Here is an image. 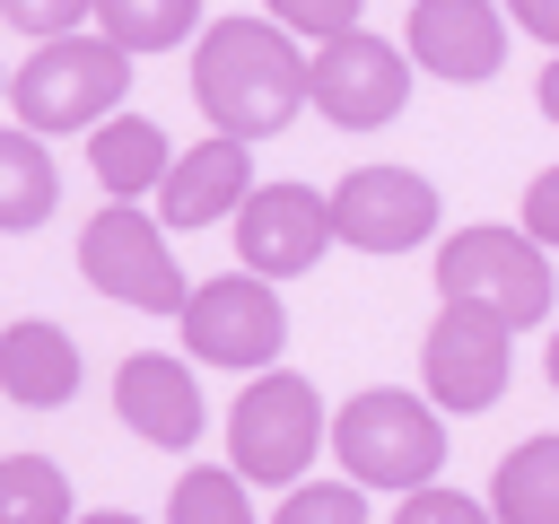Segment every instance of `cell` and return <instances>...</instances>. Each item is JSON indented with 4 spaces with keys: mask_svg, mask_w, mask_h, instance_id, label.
Here are the masks:
<instances>
[{
    "mask_svg": "<svg viewBox=\"0 0 559 524\" xmlns=\"http://www.w3.org/2000/svg\"><path fill=\"white\" fill-rule=\"evenodd\" d=\"M79 524H140V515H122V507H105V515H79Z\"/></svg>",
    "mask_w": 559,
    "mask_h": 524,
    "instance_id": "cell-30",
    "label": "cell"
},
{
    "mask_svg": "<svg viewBox=\"0 0 559 524\" xmlns=\"http://www.w3.org/2000/svg\"><path fill=\"white\" fill-rule=\"evenodd\" d=\"M393 524H498V515H489L480 498H463V489H437V480H428V489H411V498L393 507Z\"/></svg>",
    "mask_w": 559,
    "mask_h": 524,
    "instance_id": "cell-25",
    "label": "cell"
},
{
    "mask_svg": "<svg viewBox=\"0 0 559 524\" xmlns=\"http://www.w3.org/2000/svg\"><path fill=\"white\" fill-rule=\"evenodd\" d=\"M550 245H533L524 227H454L437 245V297L445 306H480L507 332H533L550 314Z\"/></svg>",
    "mask_w": 559,
    "mask_h": 524,
    "instance_id": "cell-4",
    "label": "cell"
},
{
    "mask_svg": "<svg viewBox=\"0 0 559 524\" xmlns=\"http://www.w3.org/2000/svg\"><path fill=\"white\" fill-rule=\"evenodd\" d=\"M524 236H533V245H559V166H542V175L524 183Z\"/></svg>",
    "mask_w": 559,
    "mask_h": 524,
    "instance_id": "cell-26",
    "label": "cell"
},
{
    "mask_svg": "<svg viewBox=\"0 0 559 524\" xmlns=\"http://www.w3.org/2000/svg\"><path fill=\"white\" fill-rule=\"evenodd\" d=\"M323 437H332L323 393L306 376H288V367H262L227 410V472H245L253 489H297L306 463L323 454Z\"/></svg>",
    "mask_w": 559,
    "mask_h": 524,
    "instance_id": "cell-5",
    "label": "cell"
},
{
    "mask_svg": "<svg viewBox=\"0 0 559 524\" xmlns=\"http://www.w3.org/2000/svg\"><path fill=\"white\" fill-rule=\"evenodd\" d=\"M271 524H367V489L358 480H297L271 507Z\"/></svg>",
    "mask_w": 559,
    "mask_h": 524,
    "instance_id": "cell-22",
    "label": "cell"
},
{
    "mask_svg": "<svg viewBox=\"0 0 559 524\" xmlns=\"http://www.w3.org/2000/svg\"><path fill=\"white\" fill-rule=\"evenodd\" d=\"M402 96H411V52L384 44V35H367V26H349V35H332V44L306 52V105L323 122H341V131L393 122Z\"/></svg>",
    "mask_w": 559,
    "mask_h": 524,
    "instance_id": "cell-8",
    "label": "cell"
},
{
    "mask_svg": "<svg viewBox=\"0 0 559 524\" xmlns=\"http://www.w3.org/2000/svg\"><path fill=\"white\" fill-rule=\"evenodd\" d=\"M245 192H253V148L227 140V131H210V140H192V148L166 166L157 218H166V227H218V218L245 210Z\"/></svg>",
    "mask_w": 559,
    "mask_h": 524,
    "instance_id": "cell-14",
    "label": "cell"
},
{
    "mask_svg": "<svg viewBox=\"0 0 559 524\" xmlns=\"http://www.w3.org/2000/svg\"><path fill=\"white\" fill-rule=\"evenodd\" d=\"M114 410H122V428H131L140 445H166V454H183V445L201 437V384H192V367L166 358V349H131V358H122Z\"/></svg>",
    "mask_w": 559,
    "mask_h": 524,
    "instance_id": "cell-13",
    "label": "cell"
},
{
    "mask_svg": "<svg viewBox=\"0 0 559 524\" xmlns=\"http://www.w3.org/2000/svg\"><path fill=\"white\" fill-rule=\"evenodd\" d=\"M271 17L288 35H306V44H332V35L358 26V0H271Z\"/></svg>",
    "mask_w": 559,
    "mask_h": 524,
    "instance_id": "cell-24",
    "label": "cell"
},
{
    "mask_svg": "<svg viewBox=\"0 0 559 524\" xmlns=\"http://www.w3.org/2000/svg\"><path fill=\"white\" fill-rule=\"evenodd\" d=\"M402 52H411L428 79L480 87V79H498V61H507V9H498V0H411Z\"/></svg>",
    "mask_w": 559,
    "mask_h": 524,
    "instance_id": "cell-12",
    "label": "cell"
},
{
    "mask_svg": "<svg viewBox=\"0 0 559 524\" xmlns=\"http://www.w3.org/2000/svg\"><path fill=\"white\" fill-rule=\"evenodd\" d=\"M0 393L17 402V410H61L70 393H79V341L61 332V323H9L0 332Z\"/></svg>",
    "mask_w": 559,
    "mask_h": 524,
    "instance_id": "cell-15",
    "label": "cell"
},
{
    "mask_svg": "<svg viewBox=\"0 0 559 524\" xmlns=\"http://www.w3.org/2000/svg\"><path fill=\"white\" fill-rule=\"evenodd\" d=\"M52 201H61L52 148H44L26 122H9V131H0V236H26V227H44V218H52Z\"/></svg>",
    "mask_w": 559,
    "mask_h": 524,
    "instance_id": "cell-17",
    "label": "cell"
},
{
    "mask_svg": "<svg viewBox=\"0 0 559 524\" xmlns=\"http://www.w3.org/2000/svg\"><path fill=\"white\" fill-rule=\"evenodd\" d=\"M489 515L498 524H559V437H524L489 472Z\"/></svg>",
    "mask_w": 559,
    "mask_h": 524,
    "instance_id": "cell-18",
    "label": "cell"
},
{
    "mask_svg": "<svg viewBox=\"0 0 559 524\" xmlns=\"http://www.w3.org/2000/svg\"><path fill=\"white\" fill-rule=\"evenodd\" d=\"M175 323H183V349H192L201 367H245V376H262V367L280 358V341H288L280 279H253V271L201 279V288L183 297Z\"/></svg>",
    "mask_w": 559,
    "mask_h": 524,
    "instance_id": "cell-7",
    "label": "cell"
},
{
    "mask_svg": "<svg viewBox=\"0 0 559 524\" xmlns=\"http://www.w3.org/2000/svg\"><path fill=\"white\" fill-rule=\"evenodd\" d=\"M192 17H201V0H96V35H114L131 61H140V52L183 44V35H192Z\"/></svg>",
    "mask_w": 559,
    "mask_h": 524,
    "instance_id": "cell-20",
    "label": "cell"
},
{
    "mask_svg": "<svg viewBox=\"0 0 559 524\" xmlns=\"http://www.w3.org/2000/svg\"><path fill=\"white\" fill-rule=\"evenodd\" d=\"M419 376L437 410H489L515 376V332L480 306H437L428 341H419Z\"/></svg>",
    "mask_w": 559,
    "mask_h": 524,
    "instance_id": "cell-9",
    "label": "cell"
},
{
    "mask_svg": "<svg viewBox=\"0 0 559 524\" xmlns=\"http://www.w3.org/2000/svg\"><path fill=\"white\" fill-rule=\"evenodd\" d=\"M0 524H70V472L52 454H0Z\"/></svg>",
    "mask_w": 559,
    "mask_h": 524,
    "instance_id": "cell-19",
    "label": "cell"
},
{
    "mask_svg": "<svg viewBox=\"0 0 559 524\" xmlns=\"http://www.w3.org/2000/svg\"><path fill=\"white\" fill-rule=\"evenodd\" d=\"M192 105L227 131V140H271L297 122L306 105V52L280 17H210L201 52H192Z\"/></svg>",
    "mask_w": 559,
    "mask_h": 524,
    "instance_id": "cell-1",
    "label": "cell"
},
{
    "mask_svg": "<svg viewBox=\"0 0 559 524\" xmlns=\"http://www.w3.org/2000/svg\"><path fill=\"white\" fill-rule=\"evenodd\" d=\"M87 166H96V183H105L114 201H140V192L166 183L175 148H166V131H157L148 114H105V122L87 131Z\"/></svg>",
    "mask_w": 559,
    "mask_h": 524,
    "instance_id": "cell-16",
    "label": "cell"
},
{
    "mask_svg": "<svg viewBox=\"0 0 559 524\" xmlns=\"http://www.w3.org/2000/svg\"><path fill=\"white\" fill-rule=\"evenodd\" d=\"M0 96H9V79H0Z\"/></svg>",
    "mask_w": 559,
    "mask_h": 524,
    "instance_id": "cell-31",
    "label": "cell"
},
{
    "mask_svg": "<svg viewBox=\"0 0 559 524\" xmlns=\"http://www.w3.org/2000/svg\"><path fill=\"white\" fill-rule=\"evenodd\" d=\"M79 271L96 297H114L131 314H183V297H192V279L166 245V218H148L140 201H105L79 227Z\"/></svg>",
    "mask_w": 559,
    "mask_h": 524,
    "instance_id": "cell-6",
    "label": "cell"
},
{
    "mask_svg": "<svg viewBox=\"0 0 559 524\" xmlns=\"http://www.w3.org/2000/svg\"><path fill=\"white\" fill-rule=\"evenodd\" d=\"M533 96H542V114L559 122V52H550V70H542V87H533Z\"/></svg>",
    "mask_w": 559,
    "mask_h": 524,
    "instance_id": "cell-28",
    "label": "cell"
},
{
    "mask_svg": "<svg viewBox=\"0 0 559 524\" xmlns=\"http://www.w3.org/2000/svg\"><path fill=\"white\" fill-rule=\"evenodd\" d=\"M507 17H515L533 44H550V52H559V0H507Z\"/></svg>",
    "mask_w": 559,
    "mask_h": 524,
    "instance_id": "cell-27",
    "label": "cell"
},
{
    "mask_svg": "<svg viewBox=\"0 0 559 524\" xmlns=\"http://www.w3.org/2000/svg\"><path fill=\"white\" fill-rule=\"evenodd\" d=\"M0 17L17 35H35V44H52V35H79L96 17V0H0Z\"/></svg>",
    "mask_w": 559,
    "mask_h": 524,
    "instance_id": "cell-23",
    "label": "cell"
},
{
    "mask_svg": "<svg viewBox=\"0 0 559 524\" xmlns=\"http://www.w3.org/2000/svg\"><path fill=\"white\" fill-rule=\"evenodd\" d=\"M542 376H550V393H559V332H550V349H542Z\"/></svg>",
    "mask_w": 559,
    "mask_h": 524,
    "instance_id": "cell-29",
    "label": "cell"
},
{
    "mask_svg": "<svg viewBox=\"0 0 559 524\" xmlns=\"http://www.w3.org/2000/svg\"><path fill=\"white\" fill-rule=\"evenodd\" d=\"M437 227V183L411 166H358L332 183V236L358 253H411Z\"/></svg>",
    "mask_w": 559,
    "mask_h": 524,
    "instance_id": "cell-11",
    "label": "cell"
},
{
    "mask_svg": "<svg viewBox=\"0 0 559 524\" xmlns=\"http://www.w3.org/2000/svg\"><path fill=\"white\" fill-rule=\"evenodd\" d=\"M166 524H253V507H245V472H210V463H192V472L175 480V498H166Z\"/></svg>",
    "mask_w": 559,
    "mask_h": 524,
    "instance_id": "cell-21",
    "label": "cell"
},
{
    "mask_svg": "<svg viewBox=\"0 0 559 524\" xmlns=\"http://www.w3.org/2000/svg\"><path fill=\"white\" fill-rule=\"evenodd\" d=\"M332 245V192L314 183H253L236 210V262L253 279H297Z\"/></svg>",
    "mask_w": 559,
    "mask_h": 524,
    "instance_id": "cell-10",
    "label": "cell"
},
{
    "mask_svg": "<svg viewBox=\"0 0 559 524\" xmlns=\"http://www.w3.org/2000/svg\"><path fill=\"white\" fill-rule=\"evenodd\" d=\"M122 87H131V52L114 44V35H52V44H35L26 61H17V79H9V105H17V122L35 131V140H52V131H96L105 114H122Z\"/></svg>",
    "mask_w": 559,
    "mask_h": 524,
    "instance_id": "cell-2",
    "label": "cell"
},
{
    "mask_svg": "<svg viewBox=\"0 0 559 524\" xmlns=\"http://www.w3.org/2000/svg\"><path fill=\"white\" fill-rule=\"evenodd\" d=\"M332 454L358 489H402L411 498L445 472V419H437V402H411L402 384H376V393L341 402Z\"/></svg>",
    "mask_w": 559,
    "mask_h": 524,
    "instance_id": "cell-3",
    "label": "cell"
}]
</instances>
